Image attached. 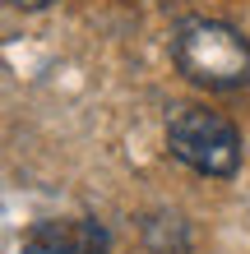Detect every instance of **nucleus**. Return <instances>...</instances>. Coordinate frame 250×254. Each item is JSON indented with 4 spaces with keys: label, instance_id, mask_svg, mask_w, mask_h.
<instances>
[{
    "label": "nucleus",
    "instance_id": "7ed1b4c3",
    "mask_svg": "<svg viewBox=\"0 0 250 254\" xmlns=\"http://www.w3.org/2000/svg\"><path fill=\"white\" fill-rule=\"evenodd\" d=\"M111 236L93 217H65V222H37L23 231V254H107Z\"/></svg>",
    "mask_w": 250,
    "mask_h": 254
},
{
    "label": "nucleus",
    "instance_id": "f03ea898",
    "mask_svg": "<svg viewBox=\"0 0 250 254\" xmlns=\"http://www.w3.org/2000/svg\"><path fill=\"white\" fill-rule=\"evenodd\" d=\"M167 148L176 162H185L199 176H237L241 167V134L227 116L204 111V107H185L167 121Z\"/></svg>",
    "mask_w": 250,
    "mask_h": 254
},
{
    "label": "nucleus",
    "instance_id": "20e7f679",
    "mask_svg": "<svg viewBox=\"0 0 250 254\" xmlns=\"http://www.w3.org/2000/svg\"><path fill=\"white\" fill-rule=\"evenodd\" d=\"M14 9H42V5H51V0H9Z\"/></svg>",
    "mask_w": 250,
    "mask_h": 254
},
{
    "label": "nucleus",
    "instance_id": "f257e3e1",
    "mask_svg": "<svg viewBox=\"0 0 250 254\" xmlns=\"http://www.w3.org/2000/svg\"><path fill=\"white\" fill-rule=\"evenodd\" d=\"M171 61L209 93H237L250 83V42L223 19H185L171 33Z\"/></svg>",
    "mask_w": 250,
    "mask_h": 254
}]
</instances>
